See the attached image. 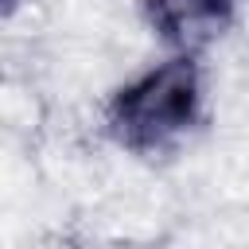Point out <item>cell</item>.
Returning <instances> with one entry per match:
<instances>
[{"instance_id":"cell-1","label":"cell","mask_w":249,"mask_h":249,"mask_svg":"<svg viewBox=\"0 0 249 249\" xmlns=\"http://www.w3.org/2000/svg\"><path fill=\"white\" fill-rule=\"evenodd\" d=\"M198 113V70L191 58H171L132 86H124L109 105V128L128 148H160L179 136Z\"/></svg>"},{"instance_id":"cell-2","label":"cell","mask_w":249,"mask_h":249,"mask_svg":"<svg viewBox=\"0 0 249 249\" xmlns=\"http://www.w3.org/2000/svg\"><path fill=\"white\" fill-rule=\"evenodd\" d=\"M230 4L233 0H148L152 23L167 39H179V43L210 35L230 16Z\"/></svg>"}]
</instances>
